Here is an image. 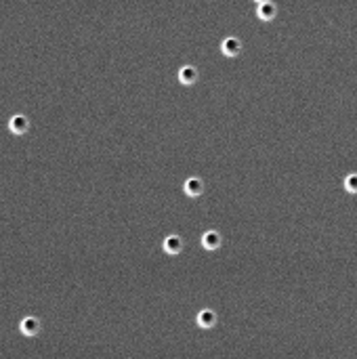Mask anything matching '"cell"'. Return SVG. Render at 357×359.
I'll return each instance as SVG.
<instances>
[{
  "instance_id": "7",
  "label": "cell",
  "mask_w": 357,
  "mask_h": 359,
  "mask_svg": "<svg viewBox=\"0 0 357 359\" xmlns=\"http://www.w3.org/2000/svg\"><path fill=\"white\" fill-rule=\"evenodd\" d=\"M242 49V42L240 38H235V36H227V38L223 40V53L225 55H237Z\"/></svg>"
},
{
  "instance_id": "10",
  "label": "cell",
  "mask_w": 357,
  "mask_h": 359,
  "mask_svg": "<svg viewBox=\"0 0 357 359\" xmlns=\"http://www.w3.org/2000/svg\"><path fill=\"white\" fill-rule=\"evenodd\" d=\"M344 187L349 191H357V172H349L344 176Z\"/></svg>"
},
{
  "instance_id": "3",
  "label": "cell",
  "mask_w": 357,
  "mask_h": 359,
  "mask_svg": "<svg viewBox=\"0 0 357 359\" xmlns=\"http://www.w3.org/2000/svg\"><path fill=\"white\" fill-rule=\"evenodd\" d=\"M162 246H164V250H166L168 254H176V252H181V248H183V239L178 237L176 233H170V235L162 242Z\"/></svg>"
},
{
  "instance_id": "5",
  "label": "cell",
  "mask_w": 357,
  "mask_h": 359,
  "mask_svg": "<svg viewBox=\"0 0 357 359\" xmlns=\"http://www.w3.org/2000/svg\"><path fill=\"white\" fill-rule=\"evenodd\" d=\"M178 80H181L183 84H194L198 80V69L194 65H183L178 69Z\"/></svg>"
},
{
  "instance_id": "6",
  "label": "cell",
  "mask_w": 357,
  "mask_h": 359,
  "mask_svg": "<svg viewBox=\"0 0 357 359\" xmlns=\"http://www.w3.org/2000/svg\"><path fill=\"white\" fill-rule=\"evenodd\" d=\"M185 191L189 196H200L204 191V181L200 176H189L185 181Z\"/></svg>"
},
{
  "instance_id": "8",
  "label": "cell",
  "mask_w": 357,
  "mask_h": 359,
  "mask_svg": "<svg viewBox=\"0 0 357 359\" xmlns=\"http://www.w3.org/2000/svg\"><path fill=\"white\" fill-rule=\"evenodd\" d=\"M214 321H217V315H214L212 309H202L200 313H198V324L200 326L210 328V326H214Z\"/></svg>"
},
{
  "instance_id": "9",
  "label": "cell",
  "mask_w": 357,
  "mask_h": 359,
  "mask_svg": "<svg viewBox=\"0 0 357 359\" xmlns=\"http://www.w3.org/2000/svg\"><path fill=\"white\" fill-rule=\"evenodd\" d=\"M276 11H278V7L273 5V3H267V0L258 3V15H260V19H273V17H276Z\"/></svg>"
},
{
  "instance_id": "4",
  "label": "cell",
  "mask_w": 357,
  "mask_h": 359,
  "mask_svg": "<svg viewBox=\"0 0 357 359\" xmlns=\"http://www.w3.org/2000/svg\"><path fill=\"white\" fill-rule=\"evenodd\" d=\"M202 244H204L208 250H217L221 246V233L217 229H208L204 235H202Z\"/></svg>"
},
{
  "instance_id": "2",
  "label": "cell",
  "mask_w": 357,
  "mask_h": 359,
  "mask_svg": "<svg viewBox=\"0 0 357 359\" xmlns=\"http://www.w3.org/2000/svg\"><path fill=\"white\" fill-rule=\"evenodd\" d=\"M40 330V319L34 317V315H26L21 319V332L28 334V336H34V334H38Z\"/></svg>"
},
{
  "instance_id": "1",
  "label": "cell",
  "mask_w": 357,
  "mask_h": 359,
  "mask_svg": "<svg viewBox=\"0 0 357 359\" xmlns=\"http://www.w3.org/2000/svg\"><path fill=\"white\" fill-rule=\"evenodd\" d=\"M9 128L13 130L15 135L26 133V130L30 128V120H28V116H23V114H15V116H11V120H9Z\"/></svg>"
}]
</instances>
